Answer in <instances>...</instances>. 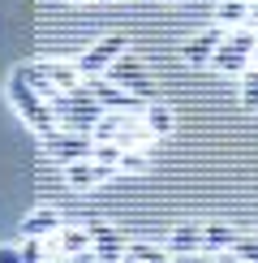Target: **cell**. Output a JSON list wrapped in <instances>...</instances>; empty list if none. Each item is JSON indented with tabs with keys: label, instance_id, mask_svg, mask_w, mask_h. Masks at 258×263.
<instances>
[{
	"label": "cell",
	"instance_id": "19",
	"mask_svg": "<svg viewBox=\"0 0 258 263\" xmlns=\"http://www.w3.org/2000/svg\"><path fill=\"white\" fill-rule=\"evenodd\" d=\"M121 121H125V117L121 112H103V121L99 125H95V142H116V129H121Z\"/></svg>",
	"mask_w": 258,
	"mask_h": 263
},
{
	"label": "cell",
	"instance_id": "12",
	"mask_svg": "<svg viewBox=\"0 0 258 263\" xmlns=\"http://www.w3.org/2000/svg\"><path fill=\"white\" fill-rule=\"evenodd\" d=\"M236 237L241 233H236L228 220H207L202 224V250H207V255H228Z\"/></svg>",
	"mask_w": 258,
	"mask_h": 263
},
{
	"label": "cell",
	"instance_id": "13",
	"mask_svg": "<svg viewBox=\"0 0 258 263\" xmlns=\"http://www.w3.org/2000/svg\"><path fill=\"white\" fill-rule=\"evenodd\" d=\"M168 250L172 255H207L202 250V224H177L168 233Z\"/></svg>",
	"mask_w": 258,
	"mask_h": 263
},
{
	"label": "cell",
	"instance_id": "29",
	"mask_svg": "<svg viewBox=\"0 0 258 263\" xmlns=\"http://www.w3.org/2000/svg\"><path fill=\"white\" fill-rule=\"evenodd\" d=\"M125 263H129V259H125Z\"/></svg>",
	"mask_w": 258,
	"mask_h": 263
},
{
	"label": "cell",
	"instance_id": "22",
	"mask_svg": "<svg viewBox=\"0 0 258 263\" xmlns=\"http://www.w3.org/2000/svg\"><path fill=\"white\" fill-rule=\"evenodd\" d=\"M146 168H150V151H125L116 173H146Z\"/></svg>",
	"mask_w": 258,
	"mask_h": 263
},
{
	"label": "cell",
	"instance_id": "8",
	"mask_svg": "<svg viewBox=\"0 0 258 263\" xmlns=\"http://www.w3.org/2000/svg\"><path fill=\"white\" fill-rule=\"evenodd\" d=\"M91 242H95V259H99V263H125L129 242H121V233H116L112 224L95 220L91 224Z\"/></svg>",
	"mask_w": 258,
	"mask_h": 263
},
{
	"label": "cell",
	"instance_id": "26",
	"mask_svg": "<svg viewBox=\"0 0 258 263\" xmlns=\"http://www.w3.org/2000/svg\"><path fill=\"white\" fill-rule=\"evenodd\" d=\"M250 30H258V0H250V22H245Z\"/></svg>",
	"mask_w": 258,
	"mask_h": 263
},
{
	"label": "cell",
	"instance_id": "10",
	"mask_svg": "<svg viewBox=\"0 0 258 263\" xmlns=\"http://www.w3.org/2000/svg\"><path fill=\"white\" fill-rule=\"evenodd\" d=\"M112 177V168H103V164H95V160H82V164H69L64 168V185L69 190H91V185H99Z\"/></svg>",
	"mask_w": 258,
	"mask_h": 263
},
{
	"label": "cell",
	"instance_id": "3",
	"mask_svg": "<svg viewBox=\"0 0 258 263\" xmlns=\"http://www.w3.org/2000/svg\"><path fill=\"white\" fill-rule=\"evenodd\" d=\"M254 48H258V30H250V26L228 30V39L220 43V52H215L211 69H220V73H236V78H241V73L250 69V61H254Z\"/></svg>",
	"mask_w": 258,
	"mask_h": 263
},
{
	"label": "cell",
	"instance_id": "5",
	"mask_svg": "<svg viewBox=\"0 0 258 263\" xmlns=\"http://www.w3.org/2000/svg\"><path fill=\"white\" fill-rule=\"evenodd\" d=\"M52 160H60L64 168L69 164H82V160H95V138L91 134H69V129H56L52 138H43Z\"/></svg>",
	"mask_w": 258,
	"mask_h": 263
},
{
	"label": "cell",
	"instance_id": "23",
	"mask_svg": "<svg viewBox=\"0 0 258 263\" xmlns=\"http://www.w3.org/2000/svg\"><path fill=\"white\" fill-rule=\"evenodd\" d=\"M0 263H22V246H0Z\"/></svg>",
	"mask_w": 258,
	"mask_h": 263
},
{
	"label": "cell",
	"instance_id": "1",
	"mask_svg": "<svg viewBox=\"0 0 258 263\" xmlns=\"http://www.w3.org/2000/svg\"><path fill=\"white\" fill-rule=\"evenodd\" d=\"M52 112H56V125L69 129V134H95V125L103 121V104L95 100V91L86 82L78 91H69V95H56L52 100Z\"/></svg>",
	"mask_w": 258,
	"mask_h": 263
},
{
	"label": "cell",
	"instance_id": "2",
	"mask_svg": "<svg viewBox=\"0 0 258 263\" xmlns=\"http://www.w3.org/2000/svg\"><path fill=\"white\" fill-rule=\"evenodd\" d=\"M9 104H13V112H17L30 129H35L39 138H52V134L60 129V125H56V112H52V104L43 100V95H39L30 82H22L17 69L9 73Z\"/></svg>",
	"mask_w": 258,
	"mask_h": 263
},
{
	"label": "cell",
	"instance_id": "16",
	"mask_svg": "<svg viewBox=\"0 0 258 263\" xmlns=\"http://www.w3.org/2000/svg\"><path fill=\"white\" fill-rule=\"evenodd\" d=\"M142 125L150 129V138L172 134V108H168V104H146V108H142Z\"/></svg>",
	"mask_w": 258,
	"mask_h": 263
},
{
	"label": "cell",
	"instance_id": "15",
	"mask_svg": "<svg viewBox=\"0 0 258 263\" xmlns=\"http://www.w3.org/2000/svg\"><path fill=\"white\" fill-rule=\"evenodd\" d=\"M250 22V0H220L215 5V26L220 30H241Z\"/></svg>",
	"mask_w": 258,
	"mask_h": 263
},
{
	"label": "cell",
	"instance_id": "28",
	"mask_svg": "<svg viewBox=\"0 0 258 263\" xmlns=\"http://www.w3.org/2000/svg\"><path fill=\"white\" fill-rule=\"evenodd\" d=\"M250 69H258V48H254V61H250Z\"/></svg>",
	"mask_w": 258,
	"mask_h": 263
},
{
	"label": "cell",
	"instance_id": "21",
	"mask_svg": "<svg viewBox=\"0 0 258 263\" xmlns=\"http://www.w3.org/2000/svg\"><path fill=\"white\" fill-rule=\"evenodd\" d=\"M232 255L241 259V263H258V233H241L232 242Z\"/></svg>",
	"mask_w": 258,
	"mask_h": 263
},
{
	"label": "cell",
	"instance_id": "20",
	"mask_svg": "<svg viewBox=\"0 0 258 263\" xmlns=\"http://www.w3.org/2000/svg\"><path fill=\"white\" fill-rule=\"evenodd\" d=\"M121 156H125V151L121 147H116V142H95V164H103V168H121Z\"/></svg>",
	"mask_w": 258,
	"mask_h": 263
},
{
	"label": "cell",
	"instance_id": "27",
	"mask_svg": "<svg viewBox=\"0 0 258 263\" xmlns=\"http://www.w3.org/2000/svg\"><path fill=\"white\" fill-rule=\"evenodd\" d=\"M211 263H241V259H236L232 250H228V255H211Z\"/></svg>",
	"mask_w": 258,
	"mask_h": 263
},
{
	"label": "cell",
	"instance_id": "14",
	"mask_svg": "<svg viewBox=\"0 0 258 263\" xmlns=\"http://www.w3.org/2000/svg\"><path fill=\"white\" fill-rule=\"evenodd\" d=\"M43 69H48V82L56 86L60 95H69V91H78V86H82V73H78V65H73V61H43Z\"/></svg>",
	"mask_w": 258,
	"mask_h": 263
},
{
	"label": "cell",
	"instance_id": "4",
	"mask_svg": "<svg viewBox=\"0 0 258 263\" xmlns=\"http://www.w3.org/2000/svg\"><path fill=\"white\" fill-rule=\"evenodd\" d=\"M121 57H125V39H121V35H103L95 48H86V52H82V61H73V65H78L82 82H91V78H103V73L112 69Z\"/></svg>",
	"mask_w": 258,
	"mask_h": 263
},
{
	"label": "cell",
	"instance_id": "18",
	"mask_svg": "<svg viewBox=\"0 0 258 263\" xmlns=\"http://www.w3.org/2000/svg\"><path fill=\"white\" fill-rule=\"evenodd\" d=\"M241 108L258 112V69H245L241 73Z\"/></svg>",
	"mask_w": 258,
	"mask_h": 263
},
{
	"label": "cell",
	"instance_id": "25",
	"mask_svg": "<svg viewBox=\"0 0 258 263\" xmlns=\"http://www.w3.org/2000/svg\"><path fill=\"white\" fill-rule=\"evenodd\" d=\"M60 263H99V259H95V250H91V255H69V259H60Z\"/></svg>",
	"mask_w": 258,
	"mask_h": 263
},
{
	"label": "cell",
	"instance_id": "9",
	"mask_svg": "<svg viewBox=\"0 0 258 263\" xmlns=\"http://www.w3.org/2000/svg\"><path fill=\"white\" fill-rule=\"evenodd\" d=\"M60 229H64V220H60L56 207H35V212L22 220V237H43V242H48V237H56Z\"/></svg>",
	"mask_w": 258,
	"mask_h": 263
},
{
	"label": "cell",
	"instance_id": "11",
	"mask_svg": "<svg viewBox=\"0 0 258 263\" xmlns=\"http://www.w3.org/2000/svg\"><path fill=\"white\" fill-rule=\"evenodd\" d=\"M52 242H56V250H60V259H69V255H91L95 250V242H91V224H64L56 237H52Z\"/></svg>",
	"mask_w": 258,
	"mask_h": 263
},
{
	"label": "cell",
	"instance_id": "17",
	"mask_svg": "<svg viewBox=\"0 0 258 263\" xmlns=\"http://www.w3.org/2000/svg\"><path fill=\"white\" fill-rule=\"evenodd\" d=\"M125 259L129 263H172V250L168 246H150V242H129Z\"/></svg>",
	"mask_w": 258,
	"mask_h": 263
},
{
	"label": "cell",
	"instance_id": "6",
	"mask_svg": "<svg viewBox=\"0 0 258 263\" xmlns=\"http://www.w3.org/2000/svg\"><path fill=\"white\" fill-rule=\"evenodd\" d=\"M112 86H121V91H129V95H138V100H146L150 104V73H146V65L142 61H134V57H121L112 65V69L103 73Z\"/></svg>",
	"mask_w": 258,
	"mask_h": 263
},
{
	"label": "cell",
	"instance_id": "7",
	"mask_svg": "<svg viewBox=\"0 0 258 263\" xmlns=\"http://www.w3.org/2000/svg\"><path fill=\"white\" fill-rule=\"evenodd\" d=\"M224 39H228V30H220V26H207L202 35H193V39L185 43V65H193V69H202V65H211Z\"/></svg>",
	"mask_w": 258,
	"mask_h": 263
},
{
	"label": "cell",
	"instance_id": "24",
	"mask_svg": "<svg viewBox=\"0 0 258 263\" xmlns=\"http://www.w3.org/2000/svg\"><path fill=\"white\" fill-rule=\"evenodd\" d=\"M172 263H211V255H172Z\"/></svg>",
	"mask_w": 258,
	"mask_h": 263
}]
</instances>
